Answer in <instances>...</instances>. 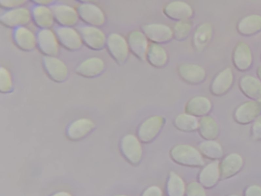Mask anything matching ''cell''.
Listing matches in <instances>:
<instances>
[{"mask_svg":"<svg viewBox=\"0 0 261 196\" xmlns=\"http://www.w3.org/2000/svg\"><path fill=\"white\" fill-rule=\"evenodd\" d=\"M53 15L55 19L61 24L71 26L75 24L77 20V14L70 7L59 6L53 9Z\"/></svg>","mask_w":261,"mask_h":196,"instance_id":"19","label":"cell"},{"mask_svg":"<svg viewBox=\"0 0 261 196\" xmlns=\"http://www.w3.org/2000/svg\"><path fill=\"white\" fill-rule=\"evenodd\" d=\"M94 123L89 119L82 118L72 122L67 130V136L71 140L81 139L88 135L94 128Z\"/></svg>","mask_w":261,"mask_h":196,"instance_id":"4","label":"cell"},{"mask_svg":"<svg viewBox=\"0 0 261 196\" xmlns=\"http://www.w3.org/2000/svg\"><path fill=\"white\" fill-rule=\"evenodd\" d=\"M210 108L208 100L203 97H196L191 99L186 106V111L191 115L201 116L206 113Z\"/></svg>","mask_w":261,"mask_h":196,"instance_id":"22","label":"cell"},{"mask_svg":"<svg viewBox=\"0 0 261 196\" xmlns=\"http://www.w3.org/2000/svg\"><path fill=\"white\" fill-rule=\"evenodd\" d=\"M252 61L251 53L249 46L241 42L236 46L233 55V61L236 67L241 71L249 68Z\"/></svg>","mask_w":261,"mask_h":196,"instance_id":"14","label":"cell"},{"mask_svg":"<svg viewBox=\"0 0 261 196\" xmlns=\"http://www.w3.org/2000/svg\"><path fill=\"white\" fill-rule=\"evenodd\" d=\"M188 196H204L202 188L197 183L191 184L188 189Z\"/></svg>","mask_w":261,"mask_h":196,"instance_id":"31","label":"cell"},{"mask_svg":"<svg viewBox=\"0 0 261 196\" xmlns=\"http://www.w3.org/2000/svg\"><path fill=\"white\" fill-rule=\"evenodd\" d=\"M163 123V118L160 116L152 117L147 120L140 127V138L144 142L152 139L160 131Z\"/></svg>","mask_w":261,"mask_h":196,"instance_id":"9","label":"cell"},{"mask_svg":"<svg viewBox=\"0 0 261 196\" xmlns=\"http://www.w3.org/2000/svg\"><path fill=\"white\" fill-rule=\"evenodd\" d=\"M143 196H161V192L156 187H152L148 188Z\"/></svg>","mask_w":261,"mask_h":196,"instance_id":"32","label":"cell"},{"mask_svg":"<svg viewBox=\"0 0 261 196\" xmlns=\"http://www.w3.org/2000/svg\"><path fill=\"white\" fill-rule=\"evenodd\" d=\"M38 44L41 50L48 55L58 53V44L55 35L48 30L41 31L38 35Z\"/></svg>","mask_w":261,"mask_h":196,"instance_id":"15","label":"cell"},{"mask_svg":"<svg viewBox=\"0 0 261 196\" xmlns=\"http://www.w3.org/2000/svg\"><path fill=\"white\" fill-rule=\"evenodd\" d=\"M44 65L47 73L56 81L64 80L67 75L66 65L61 61L53 57H46Z\"/></svg>","mask_w":261,"mask_h":196,"instance_id":"16","label":"cell"},{"mask_svg":"<svg viewBox=\"0 0 261 196\" xmlns=\"http://www.w3.org/2000/svg\"><path fill=\"white\" fill-rule=\"evenodd\" d=\"M164 14L169 18L180 21H185L192 15L191 7L187 3L175 1L168 4L164 9Z\"/></svg>","mask_w":261,"mask_h":196,"instance_id":"5","label":"cell"},{"mask_svg":"<svg viewBox=\"0 0 261 196\" xmlns=\"http://www.w3.org/2000/svg\"><path fill=\"white\" fill-rule=\"evenodd\" d=\"M168 193L170 196H182L184 186L182 180L175 174H172L168 182Z\"/></svg>","mask_w":261,"mask_h":196,"instance_id":"28","label":"cell"},{"mask_svg":"<svg viewBox=\"0 0 261 196\" xmlns=\"http://www.w3.org/2000/svg\"><path fill=\"white\" fill-rule=\"evenodd\" d=\"M128 44L132 52L141 60H144L148 49L146 38L142 33L133 31L128 36Z\"/></svg>","mask_w":261,"mask_h":196,"instance_id":"7","label":"cell"},{"mask_svg":"<svg viewBox=\"0 0 261 196\" xmlns=\"http://www.w3.org/2000/svg\"><path fill=\"white\" fill-rule=\"evenodd\" d=\"M82 39L89 47L94 49L102 48L105 43L103 33L98 29L93 27H85L81 29Z\"/></svg>","mask_w":261,"mask_h":196,"instance_id":"8","label":"cell"},{"mask_svg":"<svg viewBox=\"0 0 261 196\" xmlns=\"http://www.w3.org/2000/svg\"><path fill=\"white\" fill-rule=\"evenodd\" d=\"M257 74L259 79L261 80V65L259 66L257 69Z\"/></svg>","mask_w":261,"mask_h":196,"instance_id":"35","label":"cell"},{"mask_svg":"<svg viewBox=\"0 0 261 196\" xmlns=\"http://www.w3.org/2000/svg\"><path fill=\"white\" fill-rule=\"evenodd\" d=\"M212 35V28L211 24L203 23L200 25L195 32L194 36L195 46L198 50L204 48L209 43Z\"/></svg>","mask_w":261,"mask_h":196,"instance_id":"24","label":"cell"},{"mask_svg":"<svg viewBox=\"0 0 261 196\" xmlns=\"http://www.w3.org/2000/svg\"><path fill=\"white\" fill-rule=\"evenodd\" d=\"M146 57L152 66L158 68L163 67L167 61V55L164 49L155 43L151 44L148 47Z\"/></svg>","mask_w":261,"mask_h":196,"instance_id":"21","label":"cell"},{"mask_svg":"<svg viewBox=\"0 0 261 196\" xmlns=\"http://www.w3.org/2000/svg\"><path fill=\"white\" fill-rule=\"evenodd\" d=\"M35 21L38 26L42 27H49L54 21V15L50 9L45 7H38L35 8L33 12Z\"/></svg>","mask_w":261,"mask_h":196,"instance_id":"26","label":"cell"},{"mask_svg":"<svg viewBox=\"0 0 261 196\" xmlns=\"http://www.w3.org/2000/svg\"><path fill=\"white\" fill-rule=\"evenodd\" d=\"M142 30L149 40L157 43L167 42L172 39L173 35L171 29L164 24H147L144 25Z\"/></svg>","mask_w":261,"mask_h":196,"instance_id":"3","label":"cell"},{"mask_svg":"<svg viewBox=\"0 0 261 196\" xmlns=\"http://www.w3.org/2000/svg\"><path fill=\"white\" fill-rule=\"evenodd\" d=\"M108 47L114 60L123 64L128 56V46L124 39L117 34H111L108 39Z\"/></svg>","mask_w":261,"mask_h":196,"instance_id":"2","label":"cell"},{"mask_svg":"<svg viewBox=\"0 0 261 196\" xmlns=\"http://www.w3.org/2000/svg\"><path fill=\"white\" fill-rule=\"evenodd\" d=\"M240 34L250 36L261 31V16L256 15H250L244 18L238 26Z\"/></svg>","mask_w":261,"mask_h":196,"instance_id":"20","label":"cell"},{"mask_svg":"<svg viewBox=\"0 0 261 196\" xmlns=\"http://www.w3.org/2000/svg\"><path fill=\"white\" fill-rule=\"evenodd\" d=\"M175 125L178 129L184 131H191L196 129L197 122L195 118L190 115L182 114L175 120Z\"/></svg>","mask_w":261,"mask_h":196,"instance_id":"27","label":"cell"},{"mask_svg":"<svg viewBox=\"0 0 261 196\" xmlns=\"http://www.w3.org/2000/svg\"><path fill=\"white\" fill-rule=\"evenodd\" d=\"M58 38L65 47L75 50L80 47L82 39L75 31L70 28H61L57 31Z\"/></svg>","mask_w":261,"mask_h":196,"instance_id":"13","label":"cell"},{"mask_svg":"<svg viewBox=\"0 0 261 196\" xmlns=\"http://www.w3.org/2000/svg\"><path fill=\"white\" fill-rule=\"evenodd\" d=\"M191 29L190 23L186 20L177 22L174 28L173 35L178 40H182L187 38Z\"/></svg>","mask_w":261,"mask_h":196,"instance_id":"29","label":"cell"},{"mask_svg":"<svg viewBox=\"0 0 261 196\" xmlns=\"http://www.w3.org/2000/svg\"><path fill=\"white\" fill-rule=\"evenodd\" d=\"M178 73L184 80L193 85L201 83L205 77L204 70L200 66L192 64L181 65Z\"/></svg>","mask_w":261,"mask_h":196,"instance_id":"6","label":"cell"},{"mask_svg":"<svg viewBox=\"0 0 261 196\" xmlns=\"http://www.w3.org/2000/svg\"><path fill=\"white\" fill-rule=\"evenodd\" d=\"M103 61L99 58L94 57L89 59L81 63L76 71L80 75L91 77L99 74L103 71Z\"/></svg>","mask_w":261,"mask_h":196,"instance_id":"17","label":"cell"},{"mask_svg":"<svg viewBox=\"0 0 261 196\" xmlns=\"http://www.w3.org/2000/svg\"><path fill=\"white\" fill-rule=\"evenodd\" d=\"M29 11L25 8H18L7 12L1 20L2 23L8 26L21 25L28 23L30 19Z\"/></svg>","mask_w":261,"mask_h":196,"instance_id":"12","label":"cell"},{"mask_svg":"<svg viewBox=\"0 0 261 196\" xmlns=\"http://www.w3.org/2000/svg\"><path fill=\"white\" fill-rule=\"evenodd\" d=\"M51 196H72V195L70 193H69L68 192L62 191H59V192H56L55 194H54L53 195H52Z\"/></svg>","mask_w":261,"mask_h":196,"instance_id":"34","label":"cell"},{"mask_svg":"<svg viewBox=\"0 0 261 196\" xmlns=\"http://www.w3.org/2000/svg\"><path fill=\"white\" fill-rule=\"evenodd\" d=\"M174 160L181 164L188 166H197L201 164L198 152L194 148L187 145H178L171 151Z\"/></svg>","mask_w":261,"mask_h":196,"instance_id":"1","label":"cell"},{"mask_svg":"<svg viewBox=\"0 0 261 196\" xmlns=\"http://www.w3.org/2000/svg\"><path fill=\"white\" fill-rule=\"evenodd\" d=\"M233 75L230 69L227 68L221 72L214 79L211 86V91L215 95L225 93L232 83Z\"/></svg>","mask_w":261,"mask_h":196,"instance_id":"18","label":"cell"},{"mask_svg":"<svg viewBox=\"0 0 261 196\" xmlns=\"http://www.w3.org/2000/svg\"><path fill=\"white\" fill-rule=\"evenodd\" d=\"M122 150L125 157L133 163H138L141 157V149L138 140L133 135L125 136L122 142Z\"/></svg>","mask_w":261,"mask_h":196,"instance_id":"10","label":"cell"},{"mask_svg":"<svg viewBox=\"0 0 261 196\" xmlns=\"http://www.w3.org/2000/svg\"><path fill=\"white\" fill-rule=\"evenodd\" d=\"M117 196H124V195H117Z\"/></svg>","mask_w":261,"mask_h":196,"instance_id":"36","label":"cell"},{"mask_svg":"<svg viewBox=\"0 0 261 196\" xmlns=\"http://www.w3.org/2000/svg\"><path fill=\"white\" fill-rule=\"evenodd\" d=\"M0 89L2 92H9L12 88V81L10 75L8 71L1 68Z\"/></svg>","mask_w":261,"mask_h":196,"instance_id":"30","label":"cell"},{"mask_svg":"<svg viewBox=\"0 0 261 196\" xmlns=\"http://www.w3.org/2000/svg\"><path fill=\"white\" fill-rule=\"evenodd\" d=\"M240 85L242 90L249 97H261V83L254 77L245 76L241 80Z\"/></svg>","mask_w":261,"mask_h":196,"instance_id":"25","label":"cell"},{"mask_svg":"<svg viewBox=\"0 0 261 196\" xmlns=\"http://www.w3.org/2000/svg\"><path fill=\"white\" fill-rule=\"evenodd\" d=\"M81 17L87 23L93 25H101L105 21V16L101 10L97 7L91 5H81L79 9Z\"/></svg>","mask_w":261,"mask_h":196,"instance_id":"11","label":"cell"},{"mask_svg":"<svg viewBox=\"0 0 261 196\" xmlns=\"http://www.w3.org/2000/svg\"><path fill=\"white\" fill-rule=\"evenodd\" d=\"M15 39L17 46L23 50H32L36 44V39L33 33L24 27L17 30Z\"/></svg>","mask_w":261,"mask_h":196,"instance_id":"23","label":"cell"},{"mask_svg":"<svg viewBox=\"0 0 261 196\" xmlns=\"http://www.w3.org/2000/svg\"><path fill=\"white\" fill-rule=\"evenodd\" d=\"M22 1H1V5L6 7H13L23 4Z\"/></svg>","mask_w":261,"mask_h":196,"instance_id":"33","label":"cell"}]
</instances>
